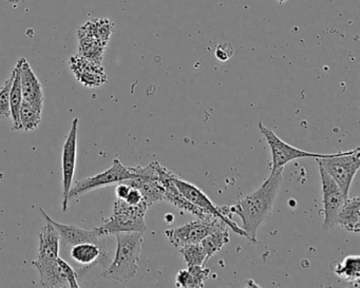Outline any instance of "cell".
I'll list each match as a JSON object with an SVG mask.
<instances>
[{"instance_id":"obj_27","label":"cell","mask_w":360,"mask_h":288,"mask_svg":"<svg viewBox=\"0 0 360 288\" xmlns=\"http://www.w3.org/2000/svg\"><path fill=\"white\" fill-rule=\"evenodd\" d=\"M58 263L63 273L66 275L67 280H68L69 286L71 288H79V277H77V270L70 264H68L64 258H60V256L58 258Z\"/></svg>"},{"instance_id":"obj_16","label":"cell","mask_w":360,"mask_h":288,"mask_svg":"<svg viewBox=\"0 0 360 288\" xmlns=\"http://www.w3.org/2000/svg\"><path fill=\"white\" fill-rule=\"evenodd\" d=\"M41 275L39 285L41 287H70L66 275L60 269L58 258H39L31 262Z\"/></svg>"},{"instance_id":"obj_9","label":"cell","mask_w":360,"mask_h":288,"mask_svg":"<svg viewBox=\"0 0 360 288\" xmlns=\"http://www.w3.org/2000/svg\"><path fill=\"white\" fill-rule=\"evenodd\" d=\"M174 184H176V188H178V190L180 191L181 195H182L185 199H188L191 203L198 206V207L201 208V209L205 210V211L218 216L219 218L224 221L227 226L233 229L237 235H239L240 237H246V233H244L243 229L238 226L237 223L233 222L231 218L225 216V214H223L222 207L214 205L212 199H210L199 187L187 182V181L183 180V178L176 176V174H174Z\"/></svg>"},{"instance_id":"obj_12","label":"cell","mask_w":360,"mask_h":288,"mask_svg":"<svg viewBox=\"0 0 360 288\" xmlns=\"http://www.w3.org/2000/svg\"><path fill=\"white\" fill-rule=\"evenodd\" d=\"M71 256L75 262L83 265V267L77 270L79 280L83 279L86 273L91 270L96 265H101L105 269L110 264V256L107 250L106 243L77 244V245L72 246Z\"/></svg>"},{"instance_id":"obj_13","label":"cell","mask_w":360,"mask_h":288,"mask_svg":"<svg viewBox=\"0 0 360 288\" xmlns=\"http://www.w3.org/2000/svg\"><path fill=\"white\" fill-rule=\"evenodd\" d=\"M70 68L75 79L85 87H100L107 81V75L102 64L84 56H72L70 58Z\"/></svg>"},{"instance_id":"obj_2","label":"cell","mask_w":360,"mask_h":288,"mask_svg":"<svg viewBox=\"0 0 360 288\" xmlns=\"http://www.w3.org/2000/svg\"><path fill=\"white\" fill-rule=\"evenodd\" d=\"M117 237V251L112 262L103 270V279L127 282L139 271V262L144 237L143 233H120Z\"/></svg>"},{"instance_id":"obj_25","label":"cell","mask_w":360,"mask_h":288,"mask_svg":"<svg viewBox=\"0 0 360 288\" xmlns=\"http://www.w3.org/2000/svg\"><path fill=\"white\" fill-rule=\"evenodd\" d=\"M187 266H193V265H202L205 266L206 263L210 258H207L205 250L202 247L201 244H187L179 248Z\"/></svg>"},{"instance_id":"obj_22","label":"cell","mask_w":360,"mask_h":288,"mask_svg":"<svg viewBox=\"0 0 360 288\" xmlns=\"http://www.w3.org/2000/svg\"><path fill=\"white\" fill-rule=\"evenodd\" d=\"M229 228L227 225H224L217 230L212 231L200 242L202 247L205 250L208 258H212L217 252L220 251L226 244L229 243L231 239H229Z\"/></svg>"},{"instance_id":"obj_18","label":"cell","mask_w":360,"mask_h":288,"mask_svg":"<svg viewBox=\"0 0 360 288\" xmlns=\"http://www.w3.org/2000/svg\"><path fill=\"white\" fill-rule=\"evenodd\" d=\"M360 199L358 197H347L337 216L336 225L349 233H359L360 231Z\"/></svg>"},{"instance_id":"obj_10","label":"cell","mask_w":360,"mask_h":288,"mask_svg":"<svg viewBox=\"0 0 360 288\" xmlns=\"http://www.w3.org/2000/svg\"><path fill=\"white\" fill-rule=\"evenodd\" d=\"M79 119H75L71 125L70 132L67 136L66 142L63 147L62 174H63V211L69 209V192L72 187L75 178V166H77V127Z\"/></svg>"},{"instance_id":"obj_1","label":"cell","mask_w":360,"mask_h":288,"mask_svg":"<svg viewBox=\"0 0 360 288\" xmlns=\"http://www.w3.org/2000/svg\"><path fill=\"white\" fill-rule=\"evenodd\" d=\"M282 180L283 168H280L271 172L269 178L256 191L240 199L235 205L229 207L222 206L225 216L231 218V214H237L241 218V228L250 243L258 242L257 233L273 212Z\"/></svg>"},{"instance_id":"obj_29","label":"cell","mask_w":360,"mask_h":288,"mask_svg":"<svg viewBox=\"0 0 360 288\" xmlns=\"http://www.w3.org/2000/svg\"><path fill=\"white\" fill-rule=\"evenodd\" d=\"M125 201L127 202V203L131 204V205H139V204L144 203L145 202L142 193L140 192L139 189L134 188V187L130 188ZM145 203H146V202H145Z\"/></svg>"},{"instance_id":"obj_11","label":"cell","mask_w":360,"mask_h":288,"mask_svg":"<svg viewBox=\"0 0 360 288\" xmlns=\"http://www.w3.org/2000/svg\"><path fill=\"white\" fill-rule=\"evenodd\" d=\"M318 167H319L320 178H321L322 197H323L324 218L322 228L324 231H328L336 225L339 210L341 209L347 197H345L338 185L328 176V172L320 166Z\"/></svg>"},{"instance_id":"obj_19","label":"cell","mask_w":360,"mask_h":288,"mask_svg":"<svg viewBox=\"0 0 360 288\" xmlns=\"http://www.w3.org/2000/svg\"><path fill=\"white\" fill-rule=\"evenodd\" d=\"M60 237L56 228L50 224L43 226L39 233V258H58L60 256Z\"/></svg>"},{"instance_id":"obj_21","label":"cell","mask_w":360,"mask_h":288,"mask_svg":"<svg viewBox=\"0 0 360 288\" xmlns=\"http://www.w3.org/2000/svg\"><path fill=\"white\" fill-rule=\"evenodd\" d=\"M22 58L18 60L14 68V81L13 85L11 88V93H10V109H11V117L13 119V128L12 130L14 131H22V124H20V106H22V87H20V67H22Z\"/></svg>"},{"instance_id":"obj_28","label":"cell","mask_w":360,"mask_h":288,"mask_svg":"<svg viewBox=\"0 0 360 288\" xmlns=\"http://www.w3.org/2000/svg\"><path fill=\"white\" fill-rule=\"evenodd\" d=\"M233 46L229 43L219 44L216 48V58H218L220 62H227L233 58Z\"/></svg>"},{"instance_id":"obj_24","label":"cell","mask_w":360,"mask_h":288,"mask_svg":"<svg viewBox=\"0 0 360 288\" xmlns=\"http://www.w3.org/2000/svg\"><path fill=\"white\" fill-rule=\"evenodd\" d=\"M41 114H43V109L37 108V107L29 104L26 100H22L20 111L22 130L33 131V130L37 129L41 122Z\"/></svg>"},{"instance_id":"obj_8","label":"cell","mask_w":360,"mask_h":288,"mask_svg":"<svg viewBox=\"0 0 360 288\" xmlns=\"http://www.w3.org/2000/svg\"><path fill=\"white\" fill-rule=\"evenodd\" d=\"M224 225H227L226 223L219 218L218 216H212L205 220L198 218V220L187 223L183 226L167 229L165 231V235L168 241L174 247L181 248L187 244L200 243L212 231L217 230Z\"/></svg>"},{"instance_id":"obj_23","label":"cell","mask_w":360,"mask_h":288,"mask_svg":"<svg viewBox=\"0 0 360 288\" xmlns=\"http://www.w3.org/2000/svg\"><path fill=\"white\" fill-rule=\"evenodd\" d=\"M333 271L347 283H358L360 279V256H347L342 262L336 264Z\"/></svg>"},{"instance_id":"obj_15","label":"cell","mask_w":360,"mask_h":288,"mask_svg":"<svg viewBox=\"0 0 360 288\" xmlns=\"http://www.w3.org/2000/svg\"><path fill=\"white\" fill-rule=\"evenodd\" d=\"M22 67H20V87H22V98L29 104L44 109L43 86L35 75L34 71L31 68L30 64L26 58H22Z\"/></svg>"},{"instance_id":"obj_20","label":"cell","mask_w":360,"mask_h":288,"mask_svg":"<svg viewBox=\"0 0 360 288\" xmlns=\"http://www.w3.org/2000/svg\"><path fill=\"white\" fill-rule=\"evenodd\" d=\"M210 273V269L202 265L188 266V268L182 269L176 275V287H204Z\"/></svg>"},{"instance_id":"obj_26","label":"cell","mask_w":360,"mask_h":288,"mask_svg":"<svg viewBox=\"0 0 360 288\" xmlns=\"http://www.w3.org/2000/svg\"><path fill=\"white\" fill-rule=\"evenodd\" d=\"M14 69L12 70L9 79L5 81L0 89V119H7L11 117V109H10V93H11L12 85L14 81Z\"/></svg>"},{"instance_id":"obj_31","label":"cell","mask_w":360,"mask_h":288,"mask_svg":"<svg viewBox=\"0 0 360 288\" xmlns=\"http://www.w3.org/2000/svg\"><path fill=\"white\" fill-rule=\"evenodd\" d=\"M22 0H9V3L11 4H20Z\"/></svg>"},{"instance_id":"obj_7","label":"cell","mask_w":360,"mask_h":288,"mask_svg":"<svg viewBox=\"0 0 360 288\" xmlns=\"http://www.w3.org/2000/svg\"><path fill=\"white\" fill-rule=\"evenodd\" d=\"M259 129L262 132L266 140L267 144L271 147V172L276 171L280 168H284L286 164L290 162L299 159H321V157H328L334 155L335 153H315L307 152V151L301 150L292 145L282 140L279 136H276L275 132L269 128L265 127L262 123L258 124Z\"/></svg>"},{"instance_id":"obj_3","label":"cell","mask_w":360,"mask_h":288,"mask_svg":"<svg viewBox=\"0 0 360 288\" xmlns=\"http://www.w3.org/2000/svg\"><path fill=\"white\" fill-rule=\"evenodd\" d=\"M149 206L146 203L131 205L125 199H117L113 206V214L104 221L96 231L100 237L117 235L120 233H143L147 230L146 216Z\"/></svg>"},{"instance_id":"obj_4","label":"cell","mask_w":360,"mask_h":288,"mask_svg":"<svg viewBox=\"0 0 360 288\" xmlns=\"http://www.w3.org/2000/svg\"><path fill=\"white\" fill-rule=\"evenodd\" d=\"M113 24L110 20H94L82 26L77 32L79 55L102 64L105 49L112 35Z\"/></svg>"},{"instance_id":"obj_6","label":"cell","mask_w":360,"mask_h":288,"mask_svg":"<svg viewBox=\"0 0 360 288\" xmlns=\"http://www.w3.org/2000/svg\"><path fill=\"white\" fill-rule=\"evenodd\" d=\"M139 176H141V166L128 167V166L123 165L120 159H115L112 166L108 169L96 174V176H89V178L75 183V186L71 187L69 199L81 197V195L96 190V189L107 187L109 185L119 184L124 181L132 180Z\"/></svg>"},{"instance_id":"obj_14","label":"cell","mask_w":360,"mask_h":288,"mask_svg":"<svg viewBox=\"0 0 360 288\" xmlns=\"http://www.w3.org/2000/svg\"><path fill=\"white\" fill-rule=\"evenodd\" d=\"M41 212L45 220L49 222L60 233V245L75 246L81 243L105 244L103 237L98 235L96 229L86 230V229L79 228L75 225L62 224V223L56 222L43 208H41Z\"/></svg>"},{"instance_id":"obj_17","label":"cell","mask_w":360,"mask_h":288,"mask_svg":"<svg viewBox=\"0 0 360 288\" xmlns=\"http://www.w3.org/2000/svg\"><path fill=\"white\" fill-rule=\"evenodd\" d=\"M124 183L139 189L149 207L153 204L166 202L165 189L158 182L157 178L139 176L132 180L124 181Z\"/></svg>"},{"instance_id":"obj_5","label":"cell","mask_w":360,"mask_h":288,"mask_svg":"<svg viewBox=\"0 0 360 288\" xmlns=\"http://www.w3.org/2000/svg\"><path fill=\"white\" fill-rule=\"evenodd\" d=\"M316 162L338 185L345 197H349L352 182L359 169V147L351 151H339L332 157L316 159Z\"/></svg>"},{"instance_id":"obj_30","label":"cell","mask_w":360,"mask_h":288,"mask_svg":"<svg viewBox=\"0 0 360 288\" xmlns=\"http://www.w3.org/2000/svg\"><path fill=\"white\" fill-rule=\"evenodd\" d=\"M131 186L126 184V183L121 182L117 184V188H115V195H117V199H125L127 197L128 192H129Z\"/></svg>"}]
</instances>
